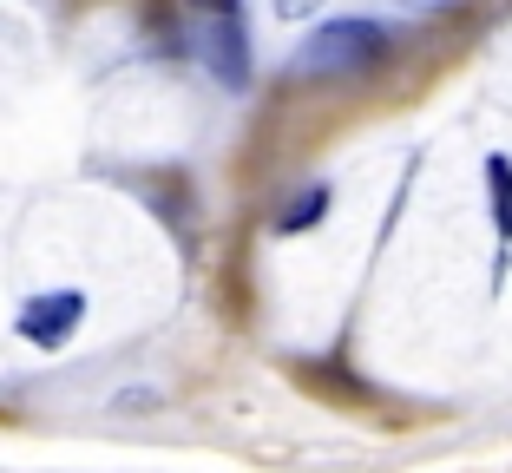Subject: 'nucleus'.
Returning <instances> with one entry per match:
<instances>
[{"instance_id":"obj_1","label":"nucleus","mask_w":512,"mask_h":473,"mask_svg":"<svg viewBox=\"0 0 512 473\" xmlns=\"http://www.w3.org/2000/svg\"><path fill=\"white\" fill-rule=\"evenodd\" d=\"M381 46H388V33L375 27V20H329V27L309 33V46H302V73H362V66L381 60Z\"/></svg>"},{"instance_id":"obj_2","label":"nucleus","mask_w":512,"mask_h":473,"mask_svg":"<svg viewBox=\"0 0 512 473\" xmlns=\"http://www.w3.org/2000/svg\"><path fill=\"white\" fill-rule=\"evenodd\" d=\"M79 322H86V296H79V290L33 296V303L20 309V336H27L33 349H60V342H73Z\"/></svg>"},{"instance_id":"obj_3","label":"nucleus","mask_w":512,"mask_h":473,"mask_svg":"<svg viewBox=\"0 0 512 473\" xmlns=\"http://www.w3.org/2000/svg\"><path fill=\"white\" fill-rule=\"evenodd\" d=\"M204 66H211L230 92L250 79V60H243V20L237 14H217L211 27H204Z\"/></svg>"},{"instance_id":"obj_4","label":"nucleus","mask_w":512,"mask_h":473,"mask_svg":"<svg viewBox=\"0 0 512 473\" xmlns=\"http://www.w3.org/2000/svg\"><path fill=\"white\" fill-rule=\"evenodd\" d=\"M486 198H493V230H499V276H506V244H512V158H486Z\"/></svg>"},{"instance_id":"obj_5","label":"nucleus","mask_w":512,"mask_h":473,"mask_svg":"<svg viewBox=\"0 0 512 473\" xmlns=\"http://www.w3.org/2000/svg\"><path fill=\"white\" fill-rule=\"evenodd\" d=\"M322 211H329V191L316 184V191H302V198L276 217V230H309V224H322Z\"/></svg>"},{"instance_id":"obj_6","label":"nucleus","mask_w":512,"mask_h":473,"mask_svg":"<svg viewBox=\"0 0 512 473\" xmlns=\"http://www.w3.org/2000/svg\"><path fill=\"white\" fill-rule=\"evenodd\" d=\"M309 7H322V0H276V14H283V20H302Z\"/></svg>"},{"instance_id":"obj_7","label":"nucleus","mask_w":512,"mask_h":473,"mask_svg":"<svg viewBox=\"0 0 512 473\" xmlns=\"http://www.w3.org/2000/svg\"><path fill=\"white\" fill-rule=\"evenodd\" d=\"M197 7H211V14H237V0H197Z\"/></svg>"}]
</instances>
